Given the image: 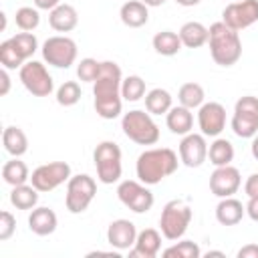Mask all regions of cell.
<instances>
[{"instance_id": "obj_47", "label": "cell", "mask_w": 258, "mask_h": 258, "mask_svg": "<svg viewBox=\"0 0 258 258\" xmlns=\"http://www.w3.org/2000/svg\"><path fill=\"white\" fill-rule=\"evenodd\" d=\"M179 6H185V8H189V6H198L202 0H175Z\"/></svg>"}, {"instance_id": "obj_39", "label": "cell", "mask_w": 258, "mask_h": 258, "mask_svg": "<svg viewBox=\"0 0 258 258\" xmlns=\"http://www.w3.org/2000/svg\"><path fill=\"white\" fill-rule=\"evenodd\" d=\"M14 232H16V218L8 210L0 212V242L10 240Z\"/></svg>"}, {"instance_id": "obj_13", "label": "cell", "mask_w": 258, "mask_h": 258, "mask_svg": "<svg viewBox=\"0 0 258 258\" xmlns=\"http://www.w3.org/2000/svg\"><path fill=\"white\" fill-rule=\"evenodd\" d=\"M258 20V0L230 2L222 10V22L234 30H244Z\"/></svg>"}, {"instance_id": "obj_15", "label": "cell", "mask_w": 258, "mask_h": 258, "mask_svg": "<svg viewBox=\"0 0 258 258\" xmlns=\"http://www.w3.org/2000/svg\"><path fill=\"white\" fill-rule=\"evenodd\" d=\"M208 141L204 133H187L179 141V161L185 167H200L208 159Z\"/></svg>"}, {"instance_id": "obj_5", "label": "cell", "mask_w": 258, "mask_h": 258, "mask_svg": "<svg viewBox=\"0 0 258 258\" xmlns=\"http://www.w3.org/2000/svg\"><path fill=\"white\" fill-rule=\"evenodd\" d=\"M191 208L183 200H169L159 216V232L165 240L175 242L183 238L191 222Z\"/></svg>"}, {"instance_id": "obj_10", "label": "cell", "mask_w": 258, "mask_h": 258, "mask_svg": "<svg viewBox=\"0 0 258 258\" xmlns=\"http://www.w3.org/2000/svg\"><path fill=\"white\" fill-rule=\"evenodd\" d=\"M18 77H20V83L24 85V89L34 97H48L54 91V81H52L50 73L38 60H32V58L26 60L20 67Z\"/></svg>"}, {"instance_id": "obj_33", "label": "cell", "mask_w": 258, "mask_h": 258, "mask_svg": "<svg viewBox=\"0 0 258 258\" xmlns=\"http://www.w3.org/2000/svg\"><path fill=\"white\" fill-rule=\"evenodd\" d=\"M161 254H163L165 258H200V256H202V250H200V246H198L196 242H191V240H181V238H179V242H175L173 246L165 248Z\"/></svg>"}, {"instance_id": "obj_49", "label": "cell", "mask_w": 258, "mask_h": 258, "mask_svg": "<svg viewBox=\"0 0 258 258\" xmlns=\"http://www.w3.org/2000/svg\"><path fill=\"white\" fill-rule=\"evenodd\" d=\"M232 2H238V0H232Z\"/></svg>"}, {"instance_id": "obj_9", "label": "cell", "mask_w": 258, "mask_h": 258, "mask_svg": "<svg viewBox=\"0 0 258 258\" xmlns=\"http://www.w3.org/2000/svg\"><path fill=\"white\" fill-rule=\"evenodd\" d=\"M42 58L54 69H69L77 60V42L67 34L48 36L42 44Z\"/></svg>"}, {"instance_id": "obj_12", "label": "cell", "mask_w": 258, "mask_h": 258, "mask_svg": "<svg viewBox=\"0 0 258 258\" xmlns=\"http://www.w3.org/2000/svg\"><path fill=\"white\" fill-rule=\"evenodd\" d=\"M69 179H71V165L67 161L42 163L30 173V183L38 191H52Z\"/></svg>"}, {"instance_id": "obj_25", "label": "cell", "mask_w": 258, "mask_h": 258, "mask_svg": "<svg viewBox=\"0 0 258 258\" xmlns=\"http://www.w3.org/2000/svg\"><path fill=\"white\" fill-rule=\"evenodd\" d=\"M2 145L12 157H20L28 151V137L18 125H8L2 131Z\"/></svg>"}, {"instance_id": "obj_22", "label": "cell", "mask_w": 258, "mask_h": 258, "mask_svg": "<svg viewBox=\"0 0 258 258\" xmlns=\"http://www.w3.org/2000/svg\"><path fill=\"white\" fill-rule=\"evenodd\" d=\"M121 22L129 28H141L149 20V6L143 4L141 0H125L121 10H119Z\"/></svg>"}, {"instance_id": "obj_31", "label": "cell", "mask_w": 258, "mask_h": 258, "mask_svg": "<svg viewBox=\"0 0 258 258\" xmlns=\"http://www.w3.org/2000/svg\"><path fill=\"white\" fill-rule=\"evenodd\" d=\"M177 101L179 105L187 107V109H200L206 103V93L204 87L200 83H183L177 91Z\"/></svg>"}, {"instance_id": "obj_41", "label": "cell", "mask_w": 258, "mask_h": 258, "mask_svg": "<svg viewBox=\"0 0 258 258\" xmlns=\"http://www.w3.org/2000/svg\"><path fill=\"white\" fill-rule=\"evenodd\" d=\"M238 258H258V244H246L238 250Z\"/></svg>"}, {"instance_id": "obj_38", "label": "cell", "mask_w": 258, "mask_h": 258, "mask_svg": "<svg viewBox=\"0 0 258 258\" xmlns=\"http://www.w3.org/2000/svg\"><path fill=\"white\" fill-rule=\"evenodd\" d=\"M99 71H101V62L91 56L81 58V62L77 64V77L83 83H95V79L99 77Z\"/></svg>"}, {"instance_id": "obj_45", "label": "cell", "mask_w": 258, "mask_h": 258, "mask_svg": "<svg viewBox=\"0 0 258 258\" xmlns=\"http://www.w3.org/2000/svg\"><path fill=\"white\" fill-rule=\"evenodd\" d=\"M250 151H252V157L258 161V133L252 137V145H250Z\"/></svg>"}, {"instance_id": "obj_43", "label": "cell", "mask_w": 258, "mask_h": 258, "mask_svg": "<svg viewBox=\"0 0 258 258\" xmlns=\"http://www.w3.org/2000/svg\"><path fill=\"white\" fill-rule=\"evenodd\" d=\"M246 216L254 222H258V198H248L246 204Z\"/></svg>"}, {"instance_id": "obj_6", "label": "cell", "mask_w": 258, "mask_h": 258, "mask_svg": "<svg viewBox=\"0 0 258 258\" xmlns=\"http://www.w3.org/2000/svg\"><path fill=\"white\" fill-rule=\"evenodd\" d=\"M93 161L97 169V179L105 185L117 183L123 173L121 147L115 141H101L93 151Z\"/></svg>"}, {"instance_id": "obj_32", "label": "cell", "mask_w": 258, "mask_h": 258, "mask_svg": "<svg viewBox=\"0 0 258 258\" xmlns=\"http://www.w3.org/2000/svg\"><path fill=\"white\" fill-rule=\"evenodd\" d=\"M121 97H123V101H129V103L143 99L145 97V81L139 75L125 77L121 83Z\"/></svg>"}, {"instance_id": "obj_29", "label": "cell", "mask_w": 258, "mask_h": 258, "mask_svg": "<svg viewBox=\"0 0 258 258\" xmlns=\"http://www.w3.org/2000/svg\"><path fill=\"white\" fill-rule=\"evenodd\" d=\"M2 179L8 183V185H22V183H28L30 181V171H28V165L24 161H20L18 157L6 161L2 165Z\"/></svg>"}, {"instance_id": "obj_16", "label": "cell", "mask_w": 258, "mask_h": 258, "mask_svg": "<svg viewBox=\"0 0 258 258\" xmlns=\"http://www.w3.org/2000/svg\"><path fill=\"white\" fill-rule=\"evenodd\" d=\"M240 185H242L240 171L232 163L216 167L210 175V191L216 198H230L240 189Z\"/></svg>"}, {"instance_id": "obj_7", "label": "cell", "mask_w": 258, "mask_h": 258, "mask_svg": "<svg viewBox=\"0 0 258 258\" xmlns=\"http://www.w3.org/2000/svg\"><path fill=\"white\" fill-rule=\"evenodd\" d=\"M95 196H97V181L91 175L87 173L71 175V179L67 181L64 206L71 214H83L91 206Z\"/></svg>"}, {"instance_id": "obj_27", "label": "cell", "mask_w": 258, "mask_h": 258, "mask_svg": "<svg viewBox=\"0 0 258 258\" xmlns=\"http://www.w3.org/2000/svg\"><path fill=\"white\" fill-rule=\"evenodd\" d=\"M151 44H153L155 52L161 54V56H173V54H177V52L181 50V46H183L179 34L173 32V30H161V32H157V34L153 36Z\"/></svg>"}, {"instance_id": "obj_34", "label": "cell", "mask_w": 258, "mask_h": 258, "mask_svg": "<svg viewBox=\"0 0 258 258\" xmlns=\"http://www.w3.org/2000/svg\"><path fill=\"white\" fill-rule=\"evenodd\" d=\"M10 40H12V44L16 46L18 54L24 58V62L30 60L32 54L38 50V40H36V36H34L32 32H24V30H22V32L14 34Z\"/></svg>"}, {"instance_id": "obj_36", "label": "cell", "mask_w": 258, "mask_h": 258, "mask_svg": "<svg viewBox=\"0 0 258 258\" xmlns=\"http://www.w3.org/2000/svg\"><path fill=\"white\" fill-rule=\"evenodd\" d=\"M81 85L77 81H64L56 89V103L62 107H73L81 101Z\"/></svg>"}, {"instance_id": "obj_17", "label": "cell", "mask_w": 258, "mask_h": 258, "mask_svg": "<svg viewBox=\"0 0 258 258\" xmlns=\"http://www.w3.org/2000/svg\"><path fill=\"white\" fill-rule=\"evenodd\" d=\"M137 228L131 220H125V218H119V220H113L107 228V242L117 248V250H131L135 240H137Z\"/></svg>"}, {"instance_id": "obj_18", "label": "cell", "mask_w": 258, "mask_h": 258, "mask_svg": "<svg viewBox=\"0 0 258 258\" xmlns=\"http://www.w3.org/2000/svg\"><path fill=\"white\" fill-rule=\"evenodd\" d=\"M161 250V232L155 228H145L137 234L133 248L129 250L131 258H155Z\"/></svg>"}, {"instance_id": "obj_37", "label": "cell", "mask_w": 258, "mask_h": 258, "mask_svg": "<svg viewBox=\"0 0 258 258\" xmlns=\"http://www.w3.org/2000/svg\"><path fill=\"white\" fill-rule=\"evenodd\" d=\"M0 62H2V67L8 69V71L20 69V67L24 64V58L18 54V50H16V46L12 44L10 38L4 40V42H0Z\"/></svg>"}, {"instance_id": "obj_26", "label": "cell", "mask_w": 258, "mask_h": 258, "mask_svg": "<svg viewBox=\"0 0 258 258\" xmlns=\"http://www.w3.org/2000/svg\"><path fill=\"white\" fill-rule=\"evenodd\" d=\"M38 189L32 183H22V185H14L10 191V204L16 210H34L38 204Z\"/></svg>"}, {"instance_id": "obj_19", "label": "cell", "mask_w": 258, "mask_h": 258, "mask_svg": "<svg viewBox=\"0 0 258 258\" xmlns=\"http://www.w3.org/2000/svg\"><path fill=\"white\" fill-rule=\"evenodd\" d=\"M58 226V218L54 214V210L46 208V206H36L34 210H30L28 216V228L32 234L36 236H50Z\"/></svg>"}, {"instance_id": "obj_46", "label": "cell", "mask_w": 258, "mask_h": 258, "mask_svg": "<svg viewBox=\"0 0 258 258\" xmlns=\"http://www.w3.org/2000/svg\"><path fill=\"white\" fill-rule=\"evenodd\" d=\"M143 4H147L149 8H157V6H163L165 4V0H141Z\"/></svg>"}, {"instance_id": "obj_42", "label": "cell", "mask_w": 258, "mask_h": 258, "mask_svg": "<svg viewBox=\"0 0 258 258\" xmlns=\"http://www.w3.org/2000/svg\"><path fill=\"white\" fill-rule=\"evenodd\" d=\"M10 93V75H8V69L2 67L0 71V95L6 97Z\"/></svg>"}, {"instance_id": "obj_14", "label": "cell", "mask_w": 258, "mask_h": 258, "mask_svg": "<svg viewBox=\"0 0 258 258\" xmlns=\"http://www.w3.org/2000/svg\"><path fill=\"white\" fill-rule=\"evenodd\" d=\"M198 127L206 137H220L226 129V109L218 101H208L198 109Z\"/></svg>"}, {"instance_id": "obj_2", "label": "cell", "mask_w": 258, "mask_h": 258, "mask_svg": "<svg viewBox=\"0 0 258 258\" xmlns=\"http://www.w3.org/2000/svg\"><path fill=\"white\" fill-rule=\"evenodd\" d=\"M179 165L177 153L169 147H151L145 149L135 163V173L137 179L143 181L145 185H155L161 179H165L167 175L175 173Z\"/></svg>"}, {"instance_id": "obj_40", "label": "cell", "mask_w": 258, "mask_h": 258, "mask_svg": "<svg viewBox=\"0 0 258 258\" xmlns=\"http://www.w3.org/2000/svg\"><path fill=\"white\" fill-rule=\"evenodd\" d=\"M244 194L248 198H258V173L248 175V179L244 183Z\"/></svg>"}, {"instance_id": "obj_21", "label": "cell", "mask_w": 258, "mask_h": 258, "mask_svg": "<svg viewBox=\"0 0 258 258\" xmlns=\"http://www.w3.org/2000/svg\"><path fill=\"white\" fill-rule=\"evenodd\" d=\"M244 214H246V206H242V202L236 200L234 196L220 198V202L216 206V220L222 226H236V224H240Z\"/></svg>"}, {"instance_id": "obj_30", "label": "cell", "mask_w": 258, "mask_h": 258, "mask_svg": "<svg viewBox=\"0 0 258 258\" xmlns=\"http://www.w3.org/2000/svg\"><path fill=\"white\" fill-rule=\"evenodd\" d=\"M171 95L169 91L155 87L149 93H145V111H149L151 115H165L173 105H171Z\"/></svg>"}, {"instance_id": "obj_3", "label": "cell", "mask_w": 258, "mask_h": 258, "mask_svg": "<svg viewBox=\"0 0 258 258\" xmlns=\"http://www.w3.org/2000/svg\"><path fill=\"white\" fill-rule=\"evenodd\" d=\"M208 30H210L208 44H210V54H212L214 62L220 67L236 64L242 56V40L238 36V30L230 28L222 20L214 22Z\"/></svg>"}, {"instance_id": "obj_8", "label": "cell", "mask_w": 258, "mask_h": 258, "mask_svg": "<svg viewBox=\"0 0 258 258\" xmlns=\"http://www.w3.org/2000/svg\"><path fill=\"white\" fill-rule=\"evenodd\" d=\"M230 127L242 139H252L258 133V97L244 95L236 101Z\"/></svg>"}, {"instance_id": "obj_48", "label": "cell", "mask_w": 258, "mask_h": 258, "mask_svg": "<svg viewBox=\"0 0 258 258\" xmlns=\"http://www.w3.org/2000/svg\"><path fill=\"white\" fill-rule=\"evenodd\" d=\"M206 256L210 258V256H218V258H224V252H220V250H208L206 252Z\"/></svg>"}, {"instance_id": "obj_1", "label": "cell", "mask_w": 258, "mask_h": 258, "mask_svg": "<svg viewBox=\"0 0 258 258\" xmlns=\"http://www.w3.org/2000/svg\"><path fill=\"white\" fill-rule=\"evenodd\" d=\"M121 83H123L121 67L115 60H101L99 77L93 83V95H95L93 105L101 119H117L121 115L123 109Z\"/></svg>"}, {"instance_id": "obj_11", "label": "cell", "mask_w": 258, "mask_h": 258, "mask_svg": "<svg viewBox=\"0 0 258 258\" xmlns=\"http://www.w3.org/2000/svg\"><path fill=\"white\" fill-rule=\"evenodd\" d=\"M117 198L133 214H145V212H149L153 208V202H155L151 189L143 181H135V179L119 181V185H117Z\"/></svg>"}, {"instance_id": "obj_35", "label": "cell", "mask_w": 258, "mask_h": 258, "mask_svg": "<svg viewBox=\"0 0 258 258\" xmlns=\"http://www.w3.org/2000/svg\"><path fill=\"white\" fill-rule=\"evenodd\" d=\"M14 20H16V26L24 32H32L38 28L40 24V14H38V8H32V6H22L16 10L14 14Z\"/></svg>"}, {"instance_id": "obj_23", "label": "cell", "mask_w": 258, "mask_h": 258, "mask_svg": "<svg viewBox=\"0 0 258 258\" xmlns=\"http://www.w3.org/2000/svg\"><path fill=\"white\" fill-rule=\"evenodd\" d=\"M165 125L167 129L173 133V135H187L194 127V113L191 109L183 107V105H177V107H171L167 113H165Z\"/></svg>"}, {"instance_id": "obj_24", "label": "cell", "mask_w": 258, "mask_h": 258, "mask_svg": "<svg viewBox=\"0 0 258 258\" xmlns=\"http://www.w3.org/2000/svg\"><path fill=\"white\" fill-rule=\"evenodd\" d=\"M179 38H181V44L187 46V48H200L208 42L210 38V30L208 26H204L202 22L198 20H189L185 22L181 28H179Z\"/></svg>"}, {"instance_id": "obj_28", "label": "cell", "mask_w": 258, "mask_h": 258, "mask_svg": "<svg viewBox=\"0 0 258 258\" xmlns=\"http://www.w3.org/2000/svg\"><path fill=\"white\" fill-rule=\"evenodd\" d=\"M208 157H210V163L216 167L230 165L234 161V145L224 137H216L208 147Z\"/></svg>"}, {"instance_id": "obj_20", "label": "cell", "mask_w": 258, "mask_h": 258, "mask_svg": "<svg viewBox=\"0 0 258 258\" xmlns=\"http://www.w3.org/2000/svg\"><path fill=\"white\" fill-rule=\"evenodd\" d=\"M48 24L56 32H71L79 24V12L73 4H58L48 12Z\"/></svg>"}, {"instance_id": "obj_4", "label": "cell", "mask_w": 258, "mask_h": 258, "mask_svg": "<svg viewBox=\"0 0 258 258\" xmlns=\"http://www.w3.org/2000/svg\"><path fill=\"white\" fill-rule=\"evenodd\" d=\"M121 129L127 139L137 145H155L159 141V127L149 111L133 109L121 117Z\"/></svg>"}, {"instance_id": "obj_44", "label": "cell", "mask_w": 258, "mask_h": 258, "mask_svg": "<svg viewBox=\"0 0 258 258\" xmlns=\"http://www.w3.org/2000/svg\"><path fill=\"white\" fill-rule=\"evenodd\" d=\"M32 2H34V8H38V10H48V12L60 4V0H32Z\"/></svg>"}]
</instances>
